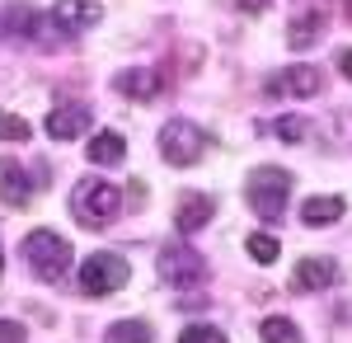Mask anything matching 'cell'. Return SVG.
Here are the masks:
<instances>
[{
  "mask_svg": "<svg viewBox=\"0 0 352 343\" xmlns=\"http://www.w3.org/2000/svg\"><path fill=\"white\" fill-rule=\"evenodd\" d=\"M0 268H5V254H0Z\"/></svg>",
  "mask_w": 352,
  "mask_h": 343,
  "instance_id": "cell-27",
  "label": "cell"
},
{
  "mask_svg": "<svg viewBox=\"0 0 352 343\" xmlns=\"http://www.w3.org/2000/svg\"><path fill=\"white\" fill-rule=\"evenodd\" d=\"M202 151H207V132H202L197 123L169 118V123L160 127V156L169 160V165H197Z\"/></svg>",
  "mask_w": 352,
  "mask_h": 343,
  "instance_id": "cell-5",
  "label": "cell"
},
{
  "mask_svg": "<svg viewBox=\"0 0 352 343\" xmlns=\"http://www.w3.org/2000/svg\"><path fill=\"white\" fill-rule=\"evenodd\" d=\"M320 33H324V10H310V14H305V19H296V24H292V33H287V38H292V48H315V43H320Z\"/></svg>",
  "mask_w": 352,
  "mask_h": 343,
  "instance_id": "cell-17",
  "label": "cell"
},
{
  "mask_svg": "<svg viewBox=\"0 0 352 343\" xmlns=\"http://www.w3.org/2000/svg\"><path fill=\"white\" fill-rule=\"evenodd\" d=\"M33 127H28L24 118H14V113H0V141H28Z\"/></svg>",
  "mask_w": 352,
  "mask_h": 343,
  "instance_id": "cell-21",
  "label": "cell"
},
{
  "mask_svg": "<svg viewBox=\"0 0 352 343\" xmlns=\"http://www.w3.org/2000/svg\"><path fill=\"white\" fill-rule=\"evenodd\" d=\"M24 259L43 282H61L66 268H71V259H76V249H71V240L56 236V231H33V236L24 240Z\"/></svg>",
  "mask_w": 352,
  "mask_h": 343,
  "instance_id": "cell-1",
  "label": "cell"
},
{
  "mask_svg": "<svg viewBox=\"0 0 352 343\" xmlns=\"http://www.w3.org/2000/svg\"><path fill=\"white\" fill-rule=\"evenodd\" d=\"M52 19L61 33H85V28H94L104 19V10H99V0H56Z\"/></svg>",
  "mask_w": 352,
  "mask_h": 343,
  "instance_id": "cell-8",
  "label": "cell"
},
{
  "mask_svg": "<svg viewBox=\"0 0 352 343\" xmlns=\"http://www.w3.org/2000/svg\"><path fill=\"white\" fill-rule=\"evenodd\" d=\"M85 156L94 160V165H122L127 160V136L122 132H94L89 146H85Z\"/></svg>",
  "mask_w": 352,
  "mask_h": 343,
  "instance_id": "cell-12",
  "label": "cell"
},
{
  "mask_svg": "<svg viewBox=\"0 0 352 343\" xmlns=\"http://www.w3.org/2000/svg\"><path fill=\"white\" fill-rule=\"evenodd\" d=\"M85 132H89V108L85 104H56L47 113V136H56V141H76Z\"/></svg>",
  "mask_w": 352,
  "mask_h": 343,
  "instance_id": "cell-9",
  "label": "cell"
},
{
  "mask_svg": "<svg viewBox=\"0 0 352 343\" xmlns=\"http://www.w3.org/2000/svg\"><path fill=\"white\" fill-rule=\"evenodd\" d=\"M277 136H282V141H300V136H305V118H292V113H287V118L277 123Z\"/></svg>",
  "mask_w": 352,
  "mask_h": 343,
  "instance_id": "cell-23",
  "label": "cell"
},
{
  "mask_svg": "<svg viewBox=\"0 0 352 343\" xmlns=\"http://www.w3.org/2000/svg\"><path fill=\"white\" fill-rule=\"evenodd\" d=\"M80 291L85 296H109V291L127 287V278H132V268H127V259L122 254H113V249H94V254H85L80 264Z\"/></svg>",
  "mask_w": 352,
  "mask_h": 343,
  "instance_id": "cell-4",
  "label": "cell"
},
{
  "mask_svg": "<svg viewBox=\"0 0 352 343\" xmlns=\"http://www.w3.org/2000/svg\"><path fill=\"white\" fill-rule=\"evenodd\" d=\"M0 343H24V324L19 320H0Z\"/></svg>",
  "mask_w": 352,
  "mask_h": 343,
  "instance_id": "cell-24",
  "label": "cell"
},
{
  "mask_svg": "<svg viewBox=\"0 0 352 343\" xmlns=\"http://www.w3.org/2000/svg\"><path fill=\"white\" fill-rule=\"evenodd\" d=\"M160 278L174 282V287H188V282H202V254L192 249L188 240H174L160 249Z\"/></svg>",
  "mask_w": 352,
  "mask_h": 343,
  "instance_id": "cell-6",
  "label": "cell"
},
{
  "mask_svg": "<svg viewBox=\"0 0 352 343\" xmlns=\"http://www.w3.org/2000/svg\"><path fill=\"white\" fill-rule=\"evenodd\" d=\"M212 216H217V198H212V193H188V198L179 202V211H174V231H184V236H188V231H202Z\"/></svg>",
  "mask_w": 352,
  "mask_h": 343,
  "instance_id": "cell-10",
  "label": "cell"
},
{
  "mask_svg": "<svg viewBox=\"0 0 352 343\" xmlns=\"http://www.w3.org/2000/svg\"><path fill=\"white\" fill-rule=\"evenodd\" d=\"M244 249H249V259H254V264H272L282 245H277L272 236H249V240H244Z\"/></svg>",
  "mask_w": 352,
  "mask_h": 343,
  "instance_id": "cell-20",
  "label": "cell"
},
{
  "mask_svg": "<svg viewBox=\"0 0 352 343\" xmlns=\"http://www.w3.org/2000/svg\"><path fill=\"white\" fill-rule=\"evenodd\" d=\"M179 343H226V334H221L217 324H188Z\"/></svg>",
  "mask_w": 352,
  "mask_h": 343,
  "instance_id": "cell-22",
  "label": "cell"
},
{
  "mask_svg": "<svg viewBox=\"0 0 352 343\" xmlns=\"http://www.w3.org/2000/svg\"><path fill=\"white\" fill-rule=\"evenodd\" d=\"M338 71H343V76L352 80V48H348V52H343V56H338Z\"/></svg>",
  "mask_w": 352,
  "mask_h": 343,
  "instance_id": "cell-26",
  "label": "cell"
},
{
  "mask_svg": "<svg viewBox=\"0 0 352 343\" xmlns=\"http://www.w3.org/2000/svg\"><path fill=\"white\" fill-rule=\"evenodd\" d=\"M33 33H38V14L28 5L0 10V38H33Z\"/></svg>",
  "mask_w": 352,
  "mask_h": 343,
  "instance_id": "cell-16",
  "label": "cell"
},
{
  "mask_svg": "<svg viewBox=\"0 0 352 343\" xmlns=\"http://www.w3.org/2000/svg\"><path fill=\"white\" fill-rule=\"evenodd\" d=\"M155 334H151V324L146 320H118L109 329V343H151Z\"/></svg>",
  "mask_w": 352,
  "mask_h": 343,
  "instance_id": "cell-19",
  "label": "cell"
},
{
  "mask_svg": "<svg viewBox=\"0 0 352 343\" xmlns=\"http://www.w3.org/2000/svg\"><path fill=\"white\" fill-rule=\"evenodd\" d=\"M235 5H240L244 14H258V10H263V5H268V0H235Z\"/></svg>",
  "mask_w": 352,
  "mask_h": 343,
  "instance_id": "cell-25",
  "label": "cell"
},
{
  "mask_svg": "<svg viewBox=\"0 0 352 343\" xmlns=\"http://www.w3.org/2000/svg\"><path fill=\"white\" fill-rule=\"evenodd\" d=\"M258 339L263 343H300V329L292 324V320H282V315H268L263 324H258Z\"/></svg>",
  "mask_w": 352,
  "mask_h": 343,
  "instance_id": "cell-18",
  "label": "cell"
},
{
  "mask_svg": "<svg viewBox=\"0 0 352 343\" xmlns=\"http://www.w3.org/2000/svg\"><path fill=\"white\" fill-rule=\"evenodd\" d=\"M338 282V268H333V259H300L296 273H292V287L296 291H324Z\"/></svg>",
  "mask_w": 352,
  "mask_h": 343,
  "instance_id": "cell-11",
  "label": "cell"
},
{
  "mask_svg": "<svg viewBox=\"0 0 352 343\" xmlns=\"http://www.w3.org/2000/svg\"><path fill=\"white\" fill-rule=\"evenodd\" d=\"M348 14H352V0H348Z\"/></svg>",
  "mask_w": 352,
  "mask_h": 343,
  "instance_id": "cell-28",
  "label": "cell"
},
{
  "mask_svg": "<svg viewBox=\"0 0 352 343\" xmlns=\"http://www.w3.org/2000/svg\"><path fill=\"white\" fill-rule=\"evenodd\" d=\"M263 90H268V94H292V99H315V94L324 90V76H320L315 66H287V71H277Z\"/></svg>",
  "mask_w": 352,
  "mask_h": 343,
  "instance_id": "cell-7",
  "label": "cell"
},
{
  "mask_svg": "<svg viewBox=\"0 0 352 343\" xmlns=\"http://www.w3.org/2000/svg\"><path fill=\"white\" fill-rule=\"evenodd\" d=\"M244 193H249V207L258 211L263 221H277V216L287 211L292 174H287V169H277V165H263V169H254V174H249Z\"/></svg>",
  "mask_w": 352,
  "mask_h": 343,
  "instance_id": "cell-3",
  "label": "cell"
},
{
  "mask_svg": "<svg viewBox=\"0 0 352 343\" xmlns=\"http://www.w3.org/2000/svg\"><path fill=\"white\" fill-rule=\"evenodd\" d=\"M348 211V202L338 198V193H329V198H305L300 202V221L305 226H329V221H338Z\"/></svg>",
  "mask_w": 352,
  "mask_h": 343,
  "instance_id": "cell-14",
  "label": "cell"
},
{
  "mask_svg": "<svg viewBox=\"0 0 352 343\" xmlns=\"http://www.w3.org/2000/svg\"><path fill=\"white\" fill-rule=\"evenodd\" d=\"M127 99H155L160 94V76L155 71H146V66H132V71H122V76L113 80Z\"/></svg>",
  "mask_w": 352,
  "mask_h": 343,
  "instance_id": "cell-13",
  "label": "cell"
},
{
  "mask_svg": "<svg viewBox=\"0 0 352 343\" xmlns=\"http://www.w3.org/2000/svg\"><path fill=\"white\" fill-rule=\"evenodd\" d=\"M71 211H76L80 226L99 231V226H109L113 216L122 211V198H118V188L109 179H80L76 184V198H71Z\"/></svg>",
  "mask_w": 352,
  "mask_h": 343,
  "instance_id": "cell-2",
  "label": "cell"
},
{
  "mask_svg": "<svg viewBox=\"0 0 352 343\" xmlns=\"http://www.w3.org/2000/svg\"><path fill=\"white\" fill-rule=\"evenodd\" d=\"M28 193H33V188H28V174L14 160H0V198H5L10 207H24Z\"/></svg>",
  "mask_w": 352,
  "mask_h": 343,
  "instance_id": "cell-15",
  "label": "cell"
}]
</instances>
